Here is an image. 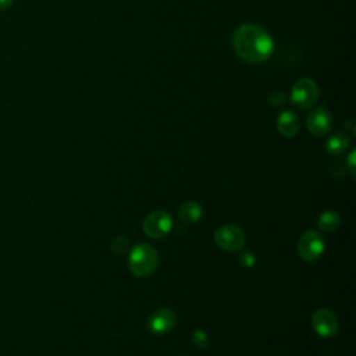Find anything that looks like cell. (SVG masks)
Returning a JSON list of instances; mask_svg holds the SVG:
<instances>
[{"label": "cell", "mask_w": 356, "mask_h": 356, "mask_svg": "<svg viewBox=\"0 0 356 356\" xmlns=\"http://www.w3.org/2000/svg\"><path fill=\"white\" fill-rule=\"evenodd\" d=\"M232 49L236 56L249 63L260 64L274 51V39L267 29L257 24H243L232 35Z\"/></svg>", "instance_id": "6da1fadb"}, {"label": "cell", "mask_w": 356, "mask_h": 356, "mask_svg": "<svg viewBox=\"0 0 356 356\" xmlns=\"http://www.w3.org/2000/svg\"><path fill=\"white\" fill-rule=\"evenodd\" d=\"M129 270L136 277H149L154 273L159 264V254L153 246L147 243H138L129 252Z\"/></svg>", "instance_id": "7a4b0ae2"}, {"label": "cell", "mask_w": 356, "mask_h": 356, "mask_svg": "<svg viewBox=\"0 0 356 356\" xmlns=\"http://www.w3.org/2000/svg\"><path fill=\"white\" fill-rule=\"evenodd\" d=\"M318 93H320L318 86L313 79L300 78L293 83L291 89L289 100L295 107L300 110H307L316 104L318 99Z\"/></svg>", "instance_id": "3957f363"}, {"label": "cell", "mask_w": 356, "mask_h": 356, "mask_svg": "<svg viewBox=\"0 0 356 356\" xmlns=\"http://www.w3.org/2000/svg\"><path fill=\"white\" fill-rule=\"evenodd\" d=\"M325 243H324V238L320 232L317 231H307L305 232L296 245V250L298 254L302 260L305 261H316L324 252Z\"/></svg>", "instance_id": "277c9868"}, {"label": "cell", "mask_w": 356, "mask_h": 356, "mask_svg": "<svg viewBox=\"0 0 356 356\" xmlns=\"http://www.w3.org/2000/svg\"><path fill=\"white\" fill-rule=\"evenodd\" d=\"M246 235L242 228L234 224H227L220 227L214 234V242L217 246L227 252H235L242 249L245 245Z\"/></svg>", "instance_id": "5b68a950"}, {"label": "cell", "mask_w": 356, "mask_h": 356, "mask_svg": "<svg viewBox=\"0 0 356 356\" xmlns=\"http://www.w3.org/2000/svg\"><path fill=\"white\" fill-rule=\"evenodd\" d=\"M143 232L153 239L164 238L172 228V218L167 211L156 210L143 220Z\"/></svg>", "instance_id": "8992f818"}, {"label": "cell", "mask_w": 356, "mask_h": 356, "mask_svg": "<svg viewBox=\"0 0 356 356\" xmlns=\"http://www.w3.org/2000/svg\"><path fill=\"white\" fill-rule=\"evenodd\" d=\"M306 127L312 135L324 136L332 128V114L325 107H317L309 113Z\"/></svg>", "instance_id": "52a82bcc"}, {"label": "cell", "mask_w": 356, "mask_h": 356, "mask_svg": "<svg viewBox=\"0 0 356 356\" xmlns=\"http://www.w3.org/2000/svg\"><path fill=\"white\" fill-rule=\"evenodd\" d=\"M177 323V317L172 310L163 307L156 312H153L147 318V328L150 332L163 335L170 332Z\"/></svg>", "instance_id": "ba28073f"}, {"label": "cell", "mask_w": 356, "mask_h": 356, "mask_svg": "<svg viewBox=\"0 0 356 356\" xmlns=\"http://www.w3.org/2000/svg\"><path fill=\"white\" fill-rule=\"evenodd\" d=\"M312 327L320 337L328 338L338 331V320L332 312L318 309L312 316Z\"/></svg>", "instance_id": "9c48e42d"}, {"label": "cell", "mask_w": 356, "mask_h": 356, "mask_svg": "<svg viewBox=\"0 0 356 356\" xmlns=\"http://www.w3.org/2000/svg\"><path fill=\"white\" fill-rule=\"evenodd\" d=\"M299 127H300L299 117L292 110H284L277 117V129L285 138L295 136L299 131Z\"/></svg>", "instance_id": "30bf717a"}, {"label": "cell", "mask_w": 356, "mask_h": 356, "mask_svg": "<svg viewBox=\"0 0 356 356\" xmlns=\"http://www.w3.org/2000/svg\"><path fill=\"white\" fill-rule=\"evenodd\" d=\"M349 143H350V139L345 132H335L327 139L325 150L332 156H338V154H342L349 147Z\"/></svg>", "instance_id": "8fae6325"}, {"label": "cell", "mask_w": 356, "mask_h": 356, "mask_svg": "<svg viewBox=\"0 0 356 356\" xmlns=\"http://www.w3.org/2000/svg\"><path fill=\"white\" fill-rule=\"evenodd\" d=\"M203 210L197 202H185L178 209V217L184 222H195L202 218Z\"/></svg>", "instance_id": "7c38bea8"}, {"label": "cell", "mask_w": 356, "mask_h": 356, "mask_svg": "<svg viewBox=\"0 0 356 356\" xmlns=\"http://www.w3.org/2000/svg\"><path fill=\"white\" fill-rule=\"evenodd\" d=\"M341 224V217L337 211H324L317 220V225L323 231H335Z\"/></svg>", "instance_id": "4fadbf2b"}, {"label": "cell", "mask_w": 356, "mask_h": 356, "mask_svg": "<svg viewBox=\"0 0 356 356\" xmlns=\"http://www.w3.org/2000/svg\"><path fill=\"white\" fill-rule=\"evenodd\" d=\"M268 103L273 104V106H281L286 102V96L284 92L281 90H273L270 95H268Z\"/></svg>", "instance_id": "5bb4252c"}, {"label": "cell", "mask_w": 356, "mask_h": 356, "mask_svg": "<svg viewBox=\"0 0 356 356\" xmlns=\"http://www.w3.org/2000/svg\"><path fill=\"white\" fill-rule=\"evenodd\" d=\"M192 341H193V343H195L197 348H200V349H206V346H207V343H209L207 335L204 334V331H200V330H197V331L193 332Z\"/></svg>", "instance_id": "9a60e30c"}, {"label": "cell", "mask_w": 356, "mask_h": 356, "mask_svg": "<svg viewBox=\"0 0 356 356\" xmlns=\"http://www.w3.org/2000/svg\"><path fill=\"white\" fill-rule=\"evenodd\" d=\"M129 248V243L125 238H115L113 242H111V249L115 252V253H124L125 250H128Z\"/></svg>", "instance_id": "2e32d148"}, {"label": "cell", "mask_w": 356, "mask_h": 356, "mask_svg": "<svg viewBox=\"0 0 356 356\" xmlns=\"http://www.w3.org/2000/svg\"><path fill=\"white\" fill-rule=\"evenodd\" d=\"M239 261H241V264H242V266H245V267H252V266L254 264L256 259H254L253 253H250V252L245 250V252H242V253H241V256H239Z\"/></svg>", "instance_id": "e0dca14e"}, {"label": "cell", "mask_w": 356, "mask_h": 356, "mask_svg": "<svg viewBox=\"0 0 356 356\" xmlns=\"http://www.w3.org/2000/svg\"><path fill=\"white\" fill-rule=\"evenodd\" d=\"M14 0H0V11H4L13 6Z\"/></svg>", "instance_id": "ac0fdd59"}, {"label": "cell", "mask_w": 356, "mask_h": 356, "mask_svg": "<svg viewBox=\"0 0 356 356\" xmlns=\"http://www.w3.org/2000/svg\"><path fill=\"white\" fill-rule=\"evenodd\" d=\"M353 157H355V152L352 150V152H350V154H349V165H350V170H352V171H353V164H355Z\"/></svg>", "instance_id": "d6986e66"}]
</instances>
